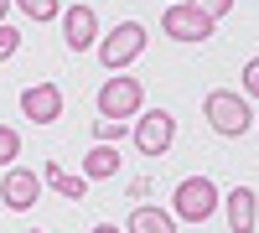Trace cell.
<instances>
[{
	"label": "cell",
	"instance_id": "6da1fadb",
	"mask_svg": "<svg viewBox=\"0 0 259 233\" xmlns=\"http://www.w3.org/2000/svg\"><path fill=\"white\" fill-rule=\"evenodd\" d=\"M202 119L212 124V135L223 140H239L249 124H254V109H249V94H233V88H212L202 99Z\"/></svg>",
	"mask_w": 259,
	"mask_h": 233
},
{
	"label": "cell",
	"instance_id": "7a4b0ae2",
	"mask_svg": "<svg viewBox=\"0 0 259 233\" xmlns=\"http://www.w3.org/2000/svg\"><path fill=\"white\" fill-rule=\"evenodd\" d=\"M94 104H99L104 119H140V109H145V88H140V78H130V73H109Z\"/></svg>",
	"mask_w": 259,
	"mask_h": 233
},
{
	"label": "cell",
	"instance_id": "3957f363",
	"mask_svg": "<svg viewBox=\"0 0 259 233\" xmlns=\"http://www.w3.org/2000/svg\"><path fill=\"white\" fill-rule=\"evenodd\" d=\"M161 31H166L171 41H207L212 31H218V21H212L202 6H192V0H166Z\"/></svg>",
	"mask_w": 259,
	"mask_h": 233
},
{
	"label": "cell",
	"instance_id": "277c9868",
	"mask_svg": "<svg viewBox=\"0 0 259 233\" xmlns=\"http://www.w3.org/2000/svg\"><path fill=\"white\" fill-rule=\"evenodd\" d=\"M171 213H177L182 223H207L212 213H218V187H212V176L177 181V192H171Z\"/></svg>",
	"mask_w": 259,
	"mask_h": 233
},
{
	"label": "cell",
	"instance_id": "5b68a950",
	"mask_svg": "<svg viewBox=\"0 0 259 233\" xmlns=\"http://www.w3.org/2000/svg\"><path fill=\"white\" fill-rule=\"evenodd\" d=\"M130 140H135L140 156H166L171 140H177V119H171V109H140L135 130H130Z\"/></svg>",
	"mask_w": 259,
	"mask_h": 233
},
{
	"label": "cell",
	"instance_id": "8992f818",
	"mask_svg": "<svg viewBox=\"0 0 259 233\" xmlns=\"http://www.w3.org/2000/svg\"><path fill=\"white\" fill-rule=\"evenodd\" d=\"M145 52V26H140V21H124V26H114L109 36H104L99 41V62H104V68H130V62H135Z\"/></svg>",
	"mask_w": 259,
	"mask_h": 233
},
{
	"label": "cell",
	"instance_id": "52a82bcc",
	"mask_svg": "<svg viewBox=\"0 0 259 233\" xmlns=\"http://www.w3.org/2000/svg\"><path fill=\"white\" fill-rule=\"evenodd\" d=\"M21 114H26L31 124L62 119V88H57V83H31V88L21 94Z\"/></svg>",
	"mask_w": 259,
	"mask_h": 233
},
{
	"label": "cell",
	"instance_id": "ba28073f",
	"mask_svg": "<svg viewBox=\"0 0 259 233\" xmlns=\"http://www.w3.org/2000/svg\"><path fill=\"white\" fill-rule=\"evenodd\" d=\"M36 197H41V176L36 171H6V181H0V202L11 207V213H26V207H36Z\"/></svg>",
	"mask_w": 259,
	"mask_h": 233
},
{
	"label": "cell",
	"instance_id": "9c48e42d",
	"mask_svg": "<svg viewBox=\"0 0 259 233\" xmlns=\"http://www.w3.org/2000/svg\"><path fill=\"white\" fill-rule=\"evenodd\" d=\"M62 41H68L73 52H89L99 41V16L89 6H68V11H62Z\"/></svg>",
	"mask_w": 259,
	"mask_h": 233
},
{
	"label": "cell",
	"instance_id": "30bf717a",
	"mask_svg": "<svg viewBox=\"0 0 259 233\" xmlns=\"http://www.w3.org/2000/svg\"><path fill=\"white\" fill-rule=\"evenodd\" d=\"M254 223H259V192L233 187L228 192V233H254Z\"/></svg>",
	"mask_w": 259,
	"mask_h": 233
},
{
	"label": "cell",
	"instance_id": "8fae6325",
	"mask_svg": "<svg viewBox=\"0 0 259 233\" xmlns=\"http://www.w3.org/2000/svg\"><path fill=\"white\" fill-rule=\"evenodd\" d=\"M119 166H124V156L114 151V140H99L94 151H83V176H89V181H109V176H119Z\"/></svg>",
	"mask_w": 259,
	"mask_h": 233
},
{
	"label": "cell",
	"instance_id": "7c38bea8",
	"mask_svg": "<svg viewBox=\"0 0 259 233\" xmlns=\"http://www.w3.org/2000/svg\"><path fill=\"white\" fill-rule=\"evenodd\" d=\"M177 213H166V207H135V213H130V233H177Z\"/></svg>",
	"mask_w": 259,
	"mask_h": 233
},
{
	"label": "cell",
	"instance_id": "4fadbf2b",
	"mask_svg": "<svg viewBox=\"0 0 259 233\" xmlns=\"http://www.w3.org/2000/svg\"><path fill=\"white\" fill-rule=\"evenodd\" d=\"M47 187H52V192H62V197H89V176H68V171H57V166L47 161Z\"/></svg>",
	"mask_w": 259,
	"mask_h": 233
},
{
	"label": "cell",
	"instance_id": "5bb4252c",
	"mask_svg": "<svg viewBox=\"0 0 259 233\" xmlns=\"http://www.w3.org/2000/svg\"><path fill=\"white\" fill-rule=\"evenodd\" d=\"M16 11L26 16V21H57V16H62L57 0H16Z\"/></svg>",
	"mask_w": 259,
	"mask_h": 233
},
{
	"label": "cell",
	"instance_id": "9a60e30c",
	"mask_svg": "<svg viewBox=\"0 0 259 233\" xmlns=\"http://www.w3.org/2000/svg\"><path fill=\"white\" fill-rule=\"evenodd\" d=\"M16 156H21V135L11 130V124H0V171H6Z\"/></svg>",
	"mask_w": 259,
	"mask_h": 233
},
{
	"label": "cell",
	"instance_id": "2e32d148",
	"mask_svg": "<svg viewBox=\"0 0 259 233\" xmlns=\"http://www.w3.org/2000/svg\"><path fill=\"white\" fill-rule=\"evenodd\" d=\"M130 130H135L130 119H104V114H99V130H94V135H99V140H124Z\"/></svg>",
	"mask_w": 259,
	"mask_h": 233
},
{
	"label": "cell",
	"instance_id": "e0dca14e",
	"mask_svg": "<svg viewBox=\"0 0 259 233\" xmlns=\"http://www.w3.org/2000/svg\"><path fill=\"white\" fill-rule=\"evenodd\" d=\"M21 52V26H0V62H11Z\"/></svg>",
	"mask_w": 259,
	"mask_h": 233
},
{
	"label": "cell",
	"instance_id": "ac0fdd59",
	"mask_svg": "<svg viewBox=\"0 0 259 233\" xmlns=\"http://www.w3.org/2000/svg\"><path fill=\"white\" fill-rule=\"evenodd\" d=\"M239 83H244V94H249V99H259V57H249V62H244Z\"/></svg>",
	"mask_w": 259,
	"mask_h": 233
},
{
	"label": "cell",
	"instance_id": "d6986e66",
	"mask_svg": "<svg viewBox=\"0 0 259 233\" xmlns=\"http://www.w3.org/2000/svg\"><path fill=\"white\" fill-rule=\"evenodd\" d=\"M192 6H202V11L212 16V21H223V16L233 11V0H192Z\"/></svg>",
	"mask_w": 259,
	"mask_h": 233
},
{
	"label": "cell",
	"instance_id": "ffe728a7",
	"mask_svg": "<svg viewBox=\"0 0 259 233\" xmlns=\"http://www.w3.org/2000/svg\"><path fill=\"white\" fill-rule=\"evenodd\" d=\"M94 233H130V228H114V223H99Z\"/></svg>",
	"mask_w": 259,
	"mask_h": 233
},
{
	"label": "cell",
	"instance_id": "44dd1931",
	"mask_svg": "<svg viewBox=\"0 0 259 233\" xmlns=\"http://www.w3.org/2000/svg\"><path fill=\"white\" fill-rule=\"evenodd\" d=\"M6 6H11V0H0V21H6Z\"/></svg>",
	"mask_w": 259,
	"mask_h": 233
},
{
	"label": "cell",
	"instance_id": "7402d4cb",
	"mask_svg": "<svg viewBox=\"0 0 259 233\" xmlns=\"http://www.w3.org/2000/svg\"><path fill=\"white\" fill-rule=\"evenodd\" d=\"M26 233H47V228H26Z\"/></svg>",
	"mask_w": 259,
	"mask_h": 233
}]
</instances>
